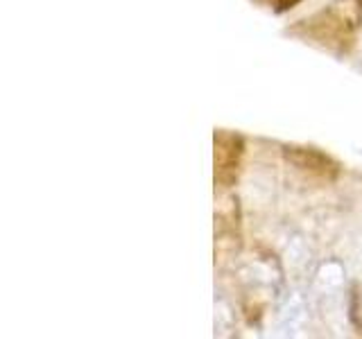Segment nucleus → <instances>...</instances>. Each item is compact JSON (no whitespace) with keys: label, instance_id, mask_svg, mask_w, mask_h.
Here are the masks:
<instances>
[{"label":"nucleus","instance_id":"f257e3e1","mask_svg":"<svg viewBox=\"0 0 362 339\" xmlns=\"http://www.w3.org/2000/svg\"><path fill=\"white\" fill-rule=\"evenodd\" d=\"M344 285H346V269L339 260L328 258L324 263L317 265L310 287H313L315 299L322 305L339 301V297H342V292H344Z\"/></svg>","mask_w":362,"mask_h":339},{"label":"nucleus","instance_id":"f03ea898","mask_svg":"<svg viewBox=\"0 0 362 339\" xmlns=\"http://www.w3.org/2000/svg\"><path fill=\"white\" fill-rule=\"evenodd\" d=\"M305 323H308V301L301 292L290 290L283 294L276 312V331L283 337H294L299 335Z\"/></svg>","mask_w":362,"mask_h":339},{"label":"nucleus","instance_id":"7ed1b4c3","mask_svg":"<svg viewBox=\"0 0 362 339\" xmlns=\"http://www.w3.org/2000/svg\"><path fill=\"white\" fill-rule=\"evenodd\" d=\"M308 244L303 242L301 235H292L288 244H286V260L290 263L292 269H303L305 265H308Z\"/></svg>","mask_w":362,"mask_h":339},{"label":"nucleus","instance_id":"20e7f679","mask_svg":"<svg viewBox=\"0 0 362 339\" xmlns=\"http://www.w3.org/2000/svg\"><path fill=\"white\" fill-rule=\"evenodd\" d=\"M247 280H252L254 285H265V287H274L279 282V271L272 269L267 263H254L245 269Z\"/></svg>","mask_w":362,"mask_h":339},{"label":"nucleus","instance_id":"39448f33","mask_svg":"<svg viewBox=\"0 0 362 339\" xmlns=\"http://www.w3.org/2000/svg\"><path fill=\"white\" fill-rule=\"evenodd\" d=\"M356 3H358V5H360V7H362V0H356Z\"/></svg>","mask_w":362,"mask_h":339}]
</instances>
